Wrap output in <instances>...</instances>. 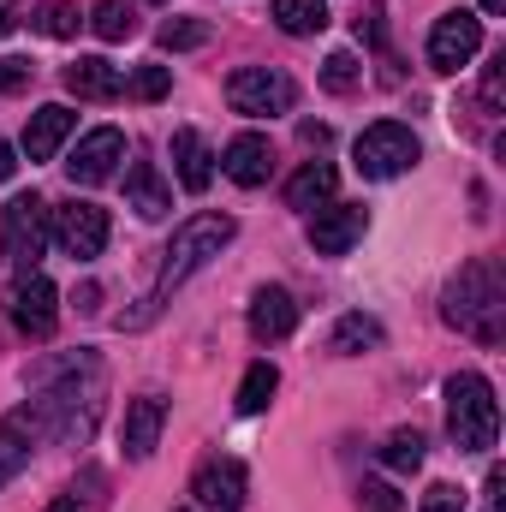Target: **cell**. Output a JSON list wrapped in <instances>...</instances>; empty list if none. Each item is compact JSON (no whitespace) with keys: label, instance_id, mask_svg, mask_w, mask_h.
<instances>
[{"label":"cell","instance_id":"17","mask_svg":"<svg viewBox=\"0 0 506 512\" xmlns=\"http://www.w3.org/2000/svg\"><path fill=\"white\" fill-rule=\"evenodd\" d=\"M36 435H42V429H36V411H30V405L0 417V489H6V483H12V477L30 465V453H36Z\"/></svg>","mask_w":506,"mask_h":512},{"label":"cell","instance_id":"33","mask_svg":"<svg viewBox=\"0 0 506 512\" xmlns=\"http://www.w3.org/2000/svg\"><path fill=\"white\" fill-rule=\"evenodd\" d=\"M30 78H36V66H30L24 54H6V60H0V96H18V90H30Z\"/></svg>","mask_w":506,"mask_h":512},{"label":"cell","instance_id":"22","mask_svg":"<svg viewBox=\"0 0 506 512\" xmlns=\"http://www.w3.org/2000/svg\"><path fill=\"white\" fill-rule=\"evenodd\" d=\"M334 185H340V173L328 167V161H304L292 179H286V209H322L328 197H334Z\"/></svg>","mask_w":506,"mask_h":512},{"label":"cell","instance_id":"2","mask_svg":"<svg viewBox=\"0 0 506 512\" xmlns=\"http://www.w3.org/2000/svg\"><path fill=\"white\" fill-rule=\"evenodd\" d=\"M441 316L447 328L483 340V346H501L506 334V286H501V268L495 262H465L447 292H441Z\"/></svg>","mask_w":506,"mask_h":512},{"label":"cell","instance_id":"26","mask_svg":"<svg viewBox=\"0 0 506 512\" xmlns=\"http://www.w3.org/2000/svg\"><path fill=\"white\" fill-rule=\"evenodd\" d=\"M381 465L399 471V477H411V471L423 465V435H417V429H393L387 447H381Z\"/></svg>","mask_w":506,"mask_h":512},{"label":"cell","instance_id":"15","mask_svg":"<svg viewBox=\"0 0 506 512\" xmlns=\"http://www.w3.org/2000/svg\"><path fill=\"white\" fill-rule=\"evenodd\" d=\"M161 423H167V399H161V393H137V399L126 405V429H120L126 459H149V453H155Z\"/></svg>","mask_w":506,"mask_h":512},{"label":"cell","instance_id":"25","mask_svg":"<svg viewBox=\"0 0 506 512\" xmlns=\"http://www.w3.org/2000/svg\"><path fill=\"white\" fill-rule=\"evenodd\" d=\"M274 387H280V370H274V364H251V370H245V382H239V411H245V417L268 411Z\"/></svg>","mask_w":506,"mask_h":512},{"label":"cell","instance_id":"4","mask_svg":"<svg viewBox=\"0 0 506 512\" xmlns=\"http://www.w3.org/2000/svg\"><path fill=\"white\" fill-rule=\"evenodd\" d=\"M447 435L459 441V453H489L495 435H501V405H495V387L489 376L465 370L447 382Z\"/></svg>","mask_w":506,"mask_h":512},{"label":"cell","instance_id":"39","mask_svg":"<svg viewBox=\"0 0 506 512\" xmlns=\"http://www.w3.org/2000/svg\"><path fill=\"white\" fill-rule=\"evenodd\" d=\"M483 12H506V0H483Z\"/></svg>","mask_w":506,"mask_h":512},{"label":"cell","instance_id":"37","mask_svg":"<svg viewBox=\"0 0 506 512\" xmlns=\"http://www.w3.org/2000/svg\"><path fill=\"white\" fill-rule=\"evenodd\" d=\"M12 18H18V0H0V36L12 30Z\"/></svg>","mask_w":506,"mask_h":512},{"label":"cell","instance_id":"14","mask_svg":"<svg viewBox=\"0 0 506 512\" xmlns=\"http://www.w3.org/2000/svg\"><path fill=\"white\" fill-rule=\"evenodd\" d=\"M66 90L78 102H114V96H126V72L114 60H102V54H84V60L66 66Z\"/></svg>","mask_w":506,"mask_h":512},{"label":"cell","instance_id":"6","mask_svg":"<svg viewBox=\"0 0 506 512\" xmlns=\"http://www.w3.org/2000/svg\"><path fill=\"white\" fill-rule=\"evenodd\" d=\"M417 131L399 126V120H376L370 131H358V143H352V161H358V173L364 179H399V173H411L417 167Z\"/></svg>","mask_w":506,"mask_h":512},{"label":"cell","instance_id":"5","mask_svg":"<svg viewBox=\"0 0 506 512\" xmlns=\"http://www.w3.org/2000/svg\"><path fill=\"white\" fill-rule=\"evenodd\" d=\"M48 251V203L36 191L12 197L6 215H0V256L18 268V274H36V262Z\"/></svg>","mask_w":506,"mask_h":512},{"label":"cell","instance_id":"20","mask_svg":"<svg viewBox=\"0 0 506 512\" xmlns=\"http://www.w3.org/2000/svg\"><path fill=\"white\" fill-rule=\"evenodd\" d=\"M298 328V304H292V292L286 286H262L251 298V334L256 340H286Z\"/></svg>","mask_w":506,"mask_h":512},{"label":"cell","instance_id":"1","mask_svg":"<svg viewBox=\"0 0 506 512\" xmlns=\"http://www.w3.org/2000/svg\"><path fill=\"white\" fill-rule=\"evenodd\" d=\"M96 358L90 352H78L72 364H60V370H36V429H48L54 441H66V447H84L90 441V429H96V411H102V370H90Z\"/></svg>","mask_w":506,"mask_h":512},{"label":"cell","instance_id":"28","mask_svg":"<svg viewBox=\"0 0 506 512\" xmlns=\"http://www.w3.org/2000/svg\"><path fill=\"white\" fill-rule=\"evenodd\" d=\"M155 42H161L167 54H179V48H203V42H209V24H203V18H167Z\"/></svg>","mask_w":506,"mask_h":512},{"label":"cell","instance_id":"18","mask_svg":"<svg viewBox=\"0 0 506 512\" xmlns=\"http://www.w3.org/2000/svg\"><path fill=\"white\" fill-rule=\"evenodd\" d=\"M268 167H274V149H268L262 131H239V137L221 149V173H227L233 185H262Z\"/></svg>","mask_w":506,"mask_h":512},{"label":"cell","instance_id":"19","mask_svg":"<svg viewBox=\"0 0 506 512\" xmlns=\"http://www.w3.org/2000/svg\"><path fill=\"white\" fill-rule=\"evenodd\" d=\"M72 126H78V114H72V108H60V102L36 108V114H30V126H24V155H30V161H54V155H60V143L72 137Z\"/></svg>","mask_w":506,"mask_h":512},{"label":"cell","instance_id":"27","mask_svg":"<svg viewBox=\"0 0 506 512\" xmlns=\"http://www.w3.org/2000/svg\"><path fill=\"white\" fill-rule=\"evenodd\" d=\"M90 30H96L102 42H126L131 30H137V18H131L126 0H96V12H90Z\"/></svg>","mask_w":506,"mask_h":512},{"label":"cell","instance_id":"3","mask_svg":"<svg viewBox=\"0 0 506 512\" xmlns=\"http://www.w3.org/2000/svg\"><path fill=\"white\" fill-rule=\"evenodd\" d=\"M233 233H239V221L233 215H191L179 233H173V245H167V256H161V274H155V292H149V304L155 298H167L173 286H185L209 256H221L227 245H233Z\"/></svg>","mask_w":506,"mask_h":512},{"label":"cell","instance_id":"34","mask_svg":"<svg viewBox=\"0 0 506 512\" xmlns=\"http://www.w3.org/2000/svg\"><path fill=\"white\" fill-rule=\"evenodd\" d=\"M501 102H506V54H495V60L483 66V108L501 114Z\"/></svg>","mask_w":506,"mask_h":512},{"label":"cell","instance_id":"10","mask_svg":"<svg viewBox=\"0 0 506 512\" xmlns=\"http://www.w3.org/2000/svg\"><path fill=\"white\" fill-rule=\"evenodd\" d=\"M6 310H12V328H18V334H30V340H48V334H54V322H60V292H54V280H42V274H24V280L12 286Z\"/></svg>","mask_w":506,"mask_h":512},{"label":"cell","instance_id":"21","mask_svg":"<svg viewBox=\"0 0 506 512\" xmlns=\"http://www.w3.org/2000/svg\"><path fill=\"white\" fill-rule=\"evenodd\" d=\"M173 173H179V185L185 191H209V179H215V155H209V143H203V131H173Z\"/></svg>","mask_w":506,"mask_h":512},{"label":"cell","instance_id":"38","mask_svg":"<svg viewBox=\"0 0 506 512\" xmlns=\"http://www.w3.org/2000/svg\"><path fill=\"white\" fill-rule=\"evenodd\" d=\"M48 512H84V507H78V495H60V501H54Z\"/></svg>","mask_w":506,"mask_h":512},{"label":"cell","instance_id":"23","mask_svg":"<svg viewBox=\"0 0 506 512\" xmlns=\"http://www.w3.org/2000/svg\"><path fill=\"white\" fill-rule=\"evenodd\" d=\"M268 12H274V24H280L286 36H316V30H328V0H274Z\"/></svg>","mask_w":506,"mask_h":512},{"label":"cell","instance_id":"8","mask_svg":"<svg viewBox=\"0 0 506 512\" xmlns=\"http://www.w3.org/2000/svg\"><path fill=\"white\" fill-rule=\"evenodd\" d=\"M108 209L102 203H66V209H48V239L60 245V251L72 256V262H96V256L108 251Z\"/></svg>","mask_w":506,"mask_h":512},{"label":"cell","instance_id":"12","mask_svg":"<svg viewBox=\"0 0 506 512\" xmlns=\"http://www.w3.org/2000/svg\"><path fill=\"white\" fill-rule=\"evenodd\" d=\"M120 161H126V131L96 126L78 149H72L66 173H72V185H108V179L120 173Z\"/></svg>","mask_w":506,"mask_h":512},{"label":"cell","instance_id":"30","mask_svg":"<svg viewBox=\"0 0 506 512\" xmlns=\"http://www.w3.org/2000/svg\"><path fill=\"white\" fill-rule=\"evenodd\" d=\"M126 90L137 96V102H161V96L173 90V72H167V66H137V72H131V84H126Z\"/></svg>","mask_w":506,"mask_h":512},{"label":"cell","instance_id":"31","mask_svg":"<svg viewBox=\"0 0 506 512\" xmlns=\"http://www.w3.org/2000/svg\"><path fill=\"white\" fill-rule=\"evenodd\" d=\"M36 24H42V36H60V42H66V36H78V24H84V18H78V6L54 0V6H42V12H36Z\"/></svg>","mask_w":506,"mask_h":512},{"label":"cell","instance_id":"16","mask_svg":"<svg viewBox=\"0 0 506 512\" xmlns=\"http://www.w3.org/2000/svg\"><path fill=\"white\" fill-rule=\"evenodd\" d=\"M126 209L137 221H161L167 209H173V185L161 179V167L155 161H131L126 173Z\"/></svg>","mask_w":506,"mask_h":512},{"label":"cell","instance_id":"35","mask_svg":"<svg viewBox=\"0 0 506 512\" xmlns=\"http://www.w3.org/2000/svg\"><path fill=\"white\" fill-rule=\"evenodd\" d=\"M423 512H465V489H453V483H435V489L423 495Z\"/></svg>","mask_w":506,"mask_h":512},{"label":"cell","instance_id":"13","mask_svg":"<svg viewBox=\"0 0 506 512\" xmlns=\"http://www.w3.org/2000/svg\"><path fill=\"white\" fill-rule=\"evenodd\" d=\"M364 227H370V209L364 203H322L316 221H310V245L322 256H346L364 239Z\"/></svg>","mask_w":506,"mask_h":512},{"label":"cell","instance_id":"9","mask_svg":"<svg viewBox=\"0 0 506 512\" xmlns=\"http://www.w3.org/2000/svg\"><path fill=\"white\" fill-rule=\"evenodd\" d=\"M477 48H483V18H471V12H447V18H435V30H429V66H435V72H459V66H471Z\"/></svg>","mask_w":506,"mask_h":512},{"label":"cell","instance_id":"24","mask_svg":"<svg viewBox=\"0 0 506 512\" xmlns=\"http://www.w3.org/2000/svg\"><path fill=\"white\" fill-rule=\"evenodd\" d=\"M364 346H381V322H376V316H340V328H334L328 352H340V358H358Z\"/></svg>","mask_w":506,"mask_h":512},{"label":"cell","instance_id":"36","mask_svg":"<svg viewBox=\"0 0 506 512\" xmlns=\"http://www.w3.org/2000/svg\"><path fill=\"white\" fill-rule=\"evenodd\" d=\"M12 167H18V161H12V143H6V137H0V185H6V179H12Z\"/></svg>","mask_w":506,"mask_h":512},{"label":"cell","instance_id":"11","mask_svg":"<svg viewBox=\"0 0 506 512\" xmlns=\"http://www.w3.org/2000/svg\"><path fill=\"white\" fill-rule=\"evenodd\" d=\"M245 489H251V477H245L239 459H203L197 477H191L197 512H239L245 507Z\"/></svg>","mask_w":506,"mask_h":512},{"label":"cell","instance_id":"7","mask_svg":"<svg viewBox=\"0 0 506 512\" xmlns=\"http://www.w3.org/2000/svg\"><path fill=\"white\" fill-rule=\"evenodd\" d=\"M298 102V84L274 66H239L227 78V108L245 114V120H268V114H292Z\"/></svg>","mask_w":506,"mask_h":512},{"label":"cell","instance_id":"29","mask_svg":"<svg viewBox=\"0 0 506 512\" xmlns=\"http://www.w3.org/2000/svg\"><path fill=\"white\" fill-rule=\"evenodd\" d=\"M358 78H364V66H358V54H346V48H340V54H328V60H322V84H328L334 96H346V90H358Z\"/></svg>","mask_w":506,"mask_h":512},{"label":"cell","instance_id":"32","mask_svg":"<svg viewBox=\"0 0 506 512\" xmlns=\"http://www.w3.org/2000/svg\"><path fill=\"white\" fill-rule=\"evenodd\" d=\"M358 512H405L393 483H358Z\"/></svg>","mask_w":506,"mask_h":512},{"label":"cell","instance_id":"40","mask_svg":"<svg viewBox=\"0 0 506 512\" xmlns=\"http://www.w3.org/2000/svg\"><path fill=\"white\" fill-rule=\"evenodd\" d=\"M155 6H161V0H155Z\"/></svg>","mask_w":506,"mask_h":512}]
</instances>
